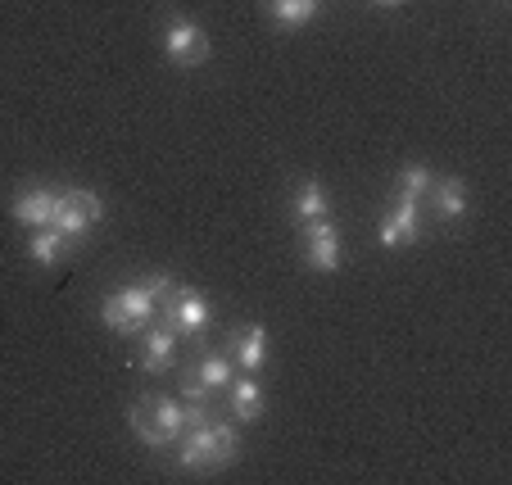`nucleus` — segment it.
<instances>
[{"label": "nucleus", "instance_id": "obj_1", "mask_svg": "<svg viewBox=\"0 0 512 485\" xmlns=\"http://www.w3.org/2000/svg\"><path fill=\"white\" fill-rule=\"evenodd\" d=\"M173 286L177 282L168 272H155V277H145V282H132L100 304V318H105V327H114L118 336H136L141 327H150V318L159 313V300H164Z\"/></svg>", "mask_w": 512, "mask_h": 485}, {"label": "nucleus", "instance_id": "obj_2", "mask_svg": "<svg viewBox=\"0 0 512 485\" xmlns=\"http://www.w3.org/2000/svg\"><path fill=\"white\" fill-rule=\"evenodd\" d=\"M241 454V440H236L232 422H200V427H186L182 440H177V463L186 472L195 467H227Z\"/></svg>", "mask_w": 512, "mask_h": 485}, {"label": "nucleus", "instance_id": "obj_3", "mask_svg": "<svg viewBox=\"0 0 512 485\" xmlns=\"http://www.w3.org/2000/svg\"><path fill=\"white\" fill-rule=\"evenodd\" d=\"M100 218H105V204H100V195H91V191H59L50 227H59L68 241H82V236H87L91 227L100 223Z\"/></svg>", "mask_w": 512, "mask_h": 485}, {"label": "nucleus", "instance_id": "obj_4", "mask_svg": "<svg viewBox=\"0 0 512 485\" xmlns=\"http://www.w3.org/2000/svg\"><path fill=\"white\" fill-rule=\"evenodd\" d=\"M159 318H164V327H173L177 336H200V331L209 327V300L186 291V286H173V291L159 300Z\"/></svg>", "mask_w": 512, "mask_h": 485}, {"label": "nucleus", "instance_id": "obj_5", "mask_svg": "<svg viewBox=\"0 0 512 485\" xmlns=\"http://www.w3.org/2000/svg\"><path fill=\"white\" fill-rule=\"evenodd\" d=\"M304 227V263L313 272H336L340 268V232L331 218H318V223H300Z\"/></svg>", "mask_w": 512, "mask_h": 485}, {"label": "nucleus", "instance_id": "obj_6", "mask_svg": "<svg viewBox=\"0 0 512 485\" xmlns=\"http://www.w3.org/2000/svg\"><path fill=\"white\" fill-rule=\"evenodd\" d=\"M164 50H168V59H173V64L195 68V64H204V59H209V37H204L200 23L173 19V23H168V32H164Z\"/></svg>", "mask_w": 512, "mask_h": 485}, {"label": "nucleus", "instance_id": "obj_7", "mask_svg": "<svg viewBox=\"0 0 512 485\" xmlns=\"http://www.w3.org/2000/svg\"><path fill=\"white\" fill-rule=\"evenodd\" d=\"M417 204L413 195H399L395 204H390V214L381 218V245L386 250H399V245H413L417 236H422V218H417Z\"/></svg>", "mask_w": 512, "mask_h": 485}, {"label": "nucleus", "instance_id": "obj_8", "mask_svg": "<svg viewBox=\"0 0 512 485\" xmlns=\"http://www.w3.org/2000/svg\"><path fill=\"white\" fill-rule=\"evenodd\" d=\"M55 200L59 191H46V186H28V191H19V200H14V223L23 227H50V218H55Z\"/></svg>", "mask_w": 512, "mask_h": 485}, {"label": "nucleus", "instance_id": "obj_9", "mask_svg": "<svg viewBox=\"0 0 512 485\" xmlns=\"http://www.w3.org/2000/svg\"><path fill=\"white\" fill-rule=\"evenodd\" d=\"M173 359H177V331L164 327V322L145 331L141 336V368L145 372H168Z\"/></svg>", "mask_w": 512, "mask_h": 485}, {"label": "nucleus", "instance_id": "obj_10", "mask_svg": "<svg viewBox=\"0 0 512 485\" xmlns=\"http://www.w3.org/2000/svg\"><path fill=\"white\" fill-rule=\"evenodd\" d=\"M232 363H236V368H245V372H259L263 363H268V331H263L259 322H250V327L236 331Z\"/></svg>", "mask_w": 512, "mask_h": 485}, {"label": "nucleus", "instance_id": "obj_11", "mask_svg": "<svg viewBox=\"0 0 512 485\" xmlns=\"http://www.w3.org/2000/svg\"><path fill=\"white\" fill-rule=\"evenodd\" d=\"M426 200L435 204V214H440V218H463V209H467V186L458 182V177H435L431 191H426Z\"/></svg>", "mask_w": 512, "mask_h": 485}, {"label": "nucleus", "instance_id": "obj_12", "mask_svg": "<svg viewBox=\"0 0 512 485\" xmlns=\"http://www.w3.org/2000/svg\"><path fill=\"white\" fill-rule=\"evenodd\" d=\"M290 214H295V223H318V218H331V200L327 191H322L318 182H300V191H295V200H290Z\"/></svg>", "mask_w": 512, "mask_h": 485}, {"label": "nucleus", "instance_id": "obj_13", "mask_svg": "<svg viewBox=\"0 0 512 485\" xmlns=\"http://www.w3.org/2000/svg\"><path fill=\"white\" fill-rule=\"evenodd\" d=\"M150 399V413H155V427H159V436L168 440V449L182 440V431H186V408L177 404V399H164V395H145Z\"/></svg>", "mask_w": 512, "mask_h": 485}, {"label": "nucleus", "instance_id": "obj_14", "mask_svg": "<svg viewBox=\"0 0 512 485\" xmlns=\"http://www.w3.org/2000/svg\"><path fill=\"white\" fill-rule=\"evenodd\" d=\"M68 236L59 232V227H37V232H32V241H28V254H32V263H41V268H46V263H59L68 254Z\"/></svg>", "mask_w": 512, "mask_h": 485}, {"label": "nucleus", "instance_id": "obj_15", "mask_svg": "<svg viewBox=\"0 0 512 485\" xmlns=\"http://www.w3.org/2000/svg\"><path fill=\"white\" fill-rule=\"evenodd\" d=\"M232 413H236V422H259L263 418V390H259V381H232Z\"/></svg>", "mask_w": 512, "mask_h": 485}, {"label": "nucleus", "instance_id": "obj_16", "mask_svg": "<svg viewBox=\"0 0 512 485\" xmlns=\"http://www.w3.org/2000/svg\"><path fill=\"white\" fill-rule=\"evenodd\" d=\"M195 381H200L204 390H227L232 386V359H227V354H204V359L195 363Z\"/></svg>", "mask_w": 512, "mask_h": 485}, {"label": "nucleus", "instance_id": "obj_17", "mask_svg": "<svg viewBox=\"0 0 512 485\" xmlns=\"http://www.w3.org/2000/svg\"><path fill=\"white\" fill-rule=\"evenodd\" d=\"M127 422H132V431L141 436V445H150V449H168V440L159 436V427H155V413H150V399H141V404H132L127 408Z\"/></svg>", "mask_w": 512, "mask_h": 485}, {"label": "nucleus", "instance_id": "obj_18", "mask_svg": "<svg viewBox=\"0 0 512 485\" xmlns=\"http://www.w3.org/2000/svg\"><path fill=\"white\" fill-rule=\"evenodd\" d=\"M322 0H268V10L277 23H286V28H300V23H309L313 14H318Z\"/></svg>", "mask_w": 512, "mask_h": 485}, {"label": "nucleus", "instance_id": "obj_19", "mask_svg": "<svg viewBox=\"0 0 512 485\" xmlns=\"http://www.w3.org/2000/svg\"><path fill=\"white\" fill-rule=\"evenodd\" d=\"M431 182H435V173L426 164H408V168H399V195H413V200H422L426 191H431Z\"/></svg>", "mask_w": 512, "mask_h": 485}, {"label": "nucleus", "instance_id": "obj_20", "mask_svg": "<svg viewBox=\"0 0 512 485\" xmlns=\"http://www.w3.org/2000/svg\"><path fill=\"white\" fill-rule=\"evenodd\" d=\"M182 395H186V399H191V404H209V395H213V390H204V386H200V381H195V377H191V381H182Z\"/></svg>", "mask_w": 512, "mask_h": 485}, {"label": "nucleus", "instance_id": "obj_21", "mask_svg": "<svg viewBox=\"0 0 512 485\" xmlns=\"http://www.w3.org/2000/svg\"><path fill=\"white\" fill-rule=\"evenodd\" d=\"M377 5H404V0H377Z\"/></svg>", "mask_w": 512, "mask_h": 485}]
</instances>
